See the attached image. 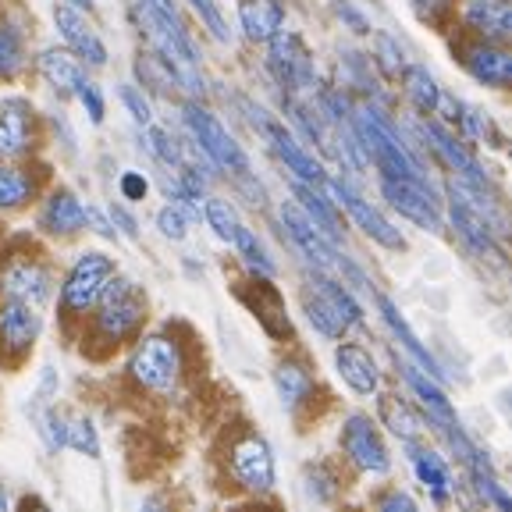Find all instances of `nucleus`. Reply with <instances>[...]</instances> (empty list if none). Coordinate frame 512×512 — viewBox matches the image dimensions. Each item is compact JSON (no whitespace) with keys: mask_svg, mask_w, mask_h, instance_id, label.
<instances>
[{"mask_svg":"<svg viewBox=\"0 0 512 512\" xmlns=\"http://www.w3.org/2000/svg\"><path fill=\"white\" fill-rule=\"evenodd\" d=\"M128 8H132L139 32H146L150 47L175 68L178 86L189 96H203V79L196 72L200 68V54H196L189 25L178 15L175 4L171 0H128Z\"/></svg>","mask_w":512,"mask_h":512,"instance_id":"1","label":"nucleus"},{"mask_svg":"<svg viewBox=\"0 0 512 512\" xmlns=\"http://www.w3.org/2000/svg\"><path fill=\"white\" fill-rule=\"evenodd\" d=\"M86 317H89V342L104 345V352L132 342L146 324L143 288L132 278H118V274H114Z\"/></svg>","mask_w":512,"mask_h":512,"instance_id":"2","label":"nucleus"},{"mask_svg":"<svg viewBox=\"0 0 512 512\" xmlns=\"http://www.w3.org/2000/svg\"><path fill=\"white\" fill-rule=\"evenodd\" d=\"M352 136L360 143V150L374 160V168L384 178H420L424 182V171L416 164V157L409 153V146L399 139L395 125L377 111L374 104H363L349 114Z\"/></svg>","mask_w":512,"mask_h":512,"instance_id":"3","label":"nucleus"},{"mask_svg":"<svg viewBox=\"0 0 512 512\" xmlns=\"http://www.w3.org/2000/svg\"><path fill=\"white\" fill-rule=\"evenodd\" d=\"M185 345L171 331L136 335V349L128 356V377L150 395H171L185 377Z\"/></svg>","mask_w":512,"mask_h":512,"instance_id":"4","label":"nucleus"},{"mask_svg":"<svg viewBox=\"0 0 512 512\" xmlns=\"http://www.w3.org/2000/svg\"><path fill=\"white\" fill-rule=\"evenodd\" d=\"M303 310L313 328L328 338H345V331L363 328V306L345 288V281H335L328 271H313L306 278Z\"/></svg>","mask_w":512,"mask_h":512,"instance_id":"5","label":"nucleus"},{"mask_svg":"<svg viewBox=\"0 0 512 512\" xmlns=\"http://www.w3.org/2000/svg\"><path fill=\"white\" fill-rule=\"evenodd\" d=\"M118 274V264H114V256L100 253V249H86L79 253L68 274H64V285H61V296H57V306H61V317L64 320H86V313L96 306L100 292L107 288V281Z\"/></svg>","mask_w":512,"mask_h":512,"instance_id":"6","label":"nucleus"},{"mask_svg":"<svg viewBox=\"0 0 512 512\" xmlns=\"http://www.w3.org/2000/svg\"><path fill=\"white\" fill-rule=\"evenodd\" d=\"M224 466H228L232 488L246 491V495H253V498H267L274 491V484H278L274 452H271V445H267L264 434H256V431H242L228 441Z\"/></svg>","mask_w":512,"mask_h":512,"instance_id":"7","label":"nucleus"},{"mask_svg":"<svg viewBox=\"0 0 512 512\" xmlns=\"http://www.w3.org/2000/svg\"><path fill=\"white\" fill-rule=\"evenodd\" d=\"M182 121H185V128H189L192 143L200 146V150L210 157V164H217L221 171L235 175L239 182L253 178V171H249L246 150H242V146L235 143L232 132H228V128H224L221 121H217L214 114L207 111V107L196 104V96H192L189 104L182 107Z\"/></svg>","mask_w":512,"mask_h":512,"instance_id":"8","label":"nucleus"},{"mask_svg":"<svg viewBox=\"0 0 512 512\" xmlns=\"http://www.w3.org/2000/svg\"><path fill=\"white\" fill-rule=\"evenodd\" d=\"M267 68L274 72L278 86H285V93H306L317 82V64H313L310 47L303 43V36L288 29H278L267 40Z\"/></svg>","mask_w":512,"mask_h":512,"instance_id":"9","label":"nucleus"},{"mask_svg":"<svg viewBox=\"0 0 512 512\" xmlns=\"http://www.w3.org/2000/svg\"><path fill=\"white\" fill-rule=\"evenodd\" d=\"M338 445H342V456L349 459L360 473L370 477H384L392 470V456H388V445H384L381 431L370 420L367 413H352L345 416L342 434H338Z\"/></svg>","mask_w":512,"mask_h":512,"instance_id":"10","label":"nucleus"},{"mask_svg":"<svg viewBox=\"0 0 512 512\" xmlns=\"http://www.w3.org/2000/svg\"><path fill=\"white\" fill-rule=\"evenodd\" d=\"M324 192H328V196H335L331 203H335V207H345V214L352 217V224H356L367 239H374L377 246L406 249V239H402L399 228H395V224L388 221V217H384L374 203L363 200L360 192L352 189L349 182H342V178H324Z\"/></svg>","mask_w":512,"mask_h":512,"instance_id":"11","label":"nucleus"},{"mask_svg":"<svg viewBox=\"0 0 512 512\" xmlns=\"http://www.w3.org/2000/svg\"><path fill=\"white\" fill-rule=\"evenodd\" d=\"M0 296L22 299V303L43 310L50 303V296H54V271H50V264L40 260V256H29V253L11 256L8 264H4V271H0Z\"/></svg>","mask_w":512,"mask_h":512,"instance_id":"12","label":"nucleus"},{"mask_svg":"<svg viewBox=\"0 0 512 512\" xmlns=\"http://www.w3.org/2000/svg\"><path fill=\"white\" fill-rule=\"evenodd\" d=\"M381 192L388 207L399 210L406 221H413L416 228L438 235L445 228L441 221V200H434V192L427 189V182L420 178H384L381 175Z\"/></svg>","mask_w":512,"mask_h":512,"instance_id":"13","label":"nucleus"},{"mask_svg":"<svg viewBox=\"0 0 512 512\" xmlns=\"http://www.w3.org/2000/svg\"><path fill=\"white\" fill-rule=\"evenodd\" d=\"M43 331V310L22 299H0V356L22 363Z\"/></svg>","mask_w":512,"mask_h":512,"instance_id":"14","label":"nucleus"},{"mask_svg":"<svg viewBox=\"0 0 512 512\" xmlns=\"http://www.w3.org/2000/svg\"><path fill=\"white\" fill-rule=\"evenodd\" d=\"M40 128L25 96H0V160H25L36 150Z\"/></svg>","mask_w":512,"mask_h":512,"instance_id":"15","label":"nucleus"},{"mask_svg":"<svg viewBox=\"0 0 512 512\" xmlns=\"http://www.w3.org/2000/svg\"><path fill=\"white\" fill-rule=\"evenodd\" d=\"M420 132H424V139H427L424 146H431V150L441 157V164H448V171H456V178H463V182L473 185V189L491 192L488 171L473 160V153H466V146L452 136V128H448L445 121H438V118H431V114H427L424 125H420Z\"/></svg>","mask_w":512,"mask_h":512,"instance_id":"16","label":"nucleus"},{"mask_svg":"<svg viewBox=\"0 0 512 512\" xmlns=\"http://www.w3.org/2000/svg\"><path fill=\"white\" fill-rule=\"evenodd\" d=\"M239 296H242V303L253 310V317L260 320V328H264L267 335L278 338V342L292 338V324H288L285 296H281L278 285H274L267 274H253V271H249L246 285L239 288Z\"/></svg>","mask_w":512,"mask_h":512,"instance_id":"17","label":"nucleus"},{"mask_svg":"<svg viewBox=\"0 0 512 512\" xmlns=\"http://www.w3.org/2000/svg\"><path fill=\"white\" fill-rule=\"evenodd\" d=\"M281 221L288 228V239L303 249V256L313 264V271H335L338 260H342L335 242H331L328 232H320L317 224L303 214L299 203H281Z\"/></svg>","mask_w":512,"mask_h":512,"instance_id":"18","label":"nucleus"},{"mask_svg":"<svg viewBox=\"0 0 512 512\" xmlns=\"http://www.w3.org/2000/svg\"><path fill=\"white\" fill-rule=\"evenodd\" d=\"M448 217H452V228L456 235L473 249L477 256H495L502 260V246H498V232L488 224V217L480 214L470 200H463L452 185H448Z\"/></svg>","mask_w":512,"mask_h":512,"instance_id":"19","label":"nucleus"},{"mask_svg":"<svg viewBox=\"0 0 512 512\" xmlns=\"http://www.w3.org/2000/svg\"><path fill=\"white\" fill-rule=\"evenodd\" d=\"M54 25L64 36V43L72 47L75 57H82L89 68H107V47L100 40V32L93 29V22L86 18V11L72 8V4H57Z\"/></svg>","mask_w":512,"mask_h":512,"instance_id":"20","label":"nucleus"},{"mask_svg":"<svg viewBox=\"0 0 512 512\" xmlns=\"http://www.w3.org/2000/svg\"><path fill=\"white\" fill-rule=\"evenodd\" d=\"M463 68L470 72V79H477L480 86L491 89H509L512 82V57L505 50V43H488V40H470L463 50Z\"/></svg>","mask_w":512,"mask_h":512,"instance_id":"21","label":"nucleus"},{"mask_svg":"<svg viewBox=\"0 0 512 512\" xmlns=\"http://www.w3.org/2000/svg\"><path fill=\"white\" fill-rule=\"evenodd\" d=\"M335 370L345 381V388L356 392V395H363V399H370V395L381 392V367H377V360L370 356L367 345H360V342L338 345L335 349Z\"/></svg>","mask_w":512,"mask_h":512,"instance_id":"22","label":"nucleus"},{"mask_svg":"<svg viewBox=\"0 0 512 512\" xmlns=\"http://www.w3.org/2000/svg\"><path fill=\"white\" fill-rule=\"evenodd\" d=\"M36 228L47 235H57V239L79 235L86 232V207H82V200L72 189H54L43 200L40 214H36Z\"/></svg>","mask_w":512,"mask_h":512,"instance_id":"23","label":"nucleus"},{"mask_svg":"<svg viewBox=\"0 0 512 512\" xmlns=\"http://www.w3.org/2000/svg\"><path fill=\"white\" fill-rule=\"evenodd\" d=\"M463 25L473 40L509 43V36H512V0H466Z\"/></svg>","mask_w":512,"mask_h":512,"instance_id":"24","label":"nucleus"},{"mask_svg":"<svg viewBox=\"0 0 512 512\" xmlns=\"http://www.w3.org/2000/svg\"><path fill=\"white\" fill-rule=\"evenodd\" d=\"M377 413H381V424L388 427V434L399 438L402 445H420L427 438L424 413L409 399H402L399 392H384L381 402H377Z\"/></svg>","mask_w":512,"mask_h":512,"instance_id":"25","label":"nucleus"},{"mask_svg":"<svg viewBox=\"0 0 512 512\" xmlns=\"http://www.w3.org/2000/svg\"><path fill=\"white\" fill-rule=\"evenodd\" d=\"M274 388H278V399L288 413L303 409L306 402L317 392V377H313V367L303 360V356H285V360L274 367Z\"/></svg>","mask_w":512,"mask_h":512,"instance_id":"26","label":"nucleus"},{"mask_svg":"<svg viewBox=\"0 0 512 512\" xmlns=\"http://www.w3.org/2000/svg\"><path fill=\"white\" fill-rule=\"evenodd\" d=\"M413 452V473H416V480L427 488V495L434 498L438 505H445L448 498H452V491H456V480H452V470H448V463H445V456L441 452H434V448H427L424 441L420 445H409Z\"/></svg>","mask_w":512,"mask_h":512,"instance_id":"27","label":"nucleus"},{"mask_svg":"<svg viewBox=\"0 0 512 512\" xmlns=\"http://www.w3.org/2000/svg\"><path fill=\"white\" fill-rule=\"evenodd\" d=\"M36 68H40L43 82H47L57 96H75L82 82H86V72H82L79 57L68 54V50H57V47L43 50Z\"/></svg>","mask_w":512,"mask_h":512,"instance_id":"28","label":"nucleus"},{"mask_svg":"<svg viewBox=\"0 0 512 512\" xmlns=\"http://www.w3.org/2000/svg\"><path fill=\"white\" fill-rule=\"evenodd\" d=\"M239 25L249 43H267L278 29H285V4L281 0H242Z\"/></svg>","mask_w":512,"mask_h":512,"instance_id":"29","label":"nucleus"},{"mask_svg":"<svg viewBox=\"0 0 512 512\" xmlns=\"http://www.w3.org/2000/svg\"><path fill=\"white\" fill-rule=\"evenodd\" d=\"M377 306H381V317H384V324H388V331H392V335L399 338L402 349H406L409 356H413L416 367L427 370V374H431L434 381H441V367H438V363H434V356H431V352H427V345L413 335V328H409V324H406V317H402V313H399V306H395L388 296H377Z\"/></svg>","mask_w":512,"mask_h":512,"instance_id":"30","label":"nucleus"},{"mask_svg":"<svg viewBox=\"0 0 512 512\" xmlns=\"http://www.w3.org/2000/svg\"><path fill=\"white\" fill-rule=\"evenodd\" d=\"M36 192H40L36 171L18 168L15 160H0V214L22 210L25 203L36 200Z\"/></svg>","mask_w":512,"mask_h":512,"instance_id":"31","label":"nucleus"},{"mask_svg":"<svg viewBox=\"0 0 512 512\" xmlns=\"http://www.w3.org/2000/svg\"><path fill=\"white\" fill-rule=\"evenodd\" d=\"M292 192H296V200H299V207H303V214L317 224L320 232H328L331 239H338V232H342V221H338V214H335V203L324 196V185H310V182H299V178H292Z\"/></svg>","mask_w":512,"mask_h":512,"instance_id":"32","label":"nucleus"},{"mask_svg":"<svg viewBox=\"0 0 512 512\" xmlns=\"http://www.w3.org/2000/svg\"><path fill=\"white\" fill-rule=\"evenodd\" d=\"M402 93L413 104L416 114H438V100H441V86L424 64H406L402 68Z\"/></svg>","mask_w":512,"mask_h":512,"instance_id":"33","label":"nucleus"},{"mask_svg":"<svg viewBox=\"0 0 512 512\" xmlns=\"http://www.w3.org/2000/svg\"><path fill=\"white\" fill-rule=\"evenodd\" d=\"M29 64V47H25V32L15 18L0 15V79H18Z\"/></svg>","mask_w":512,"mask_h":512,"instance_id":"34","label":"nucleus"},{"mask_svg":"<svg viewBox=\"0 0 512 512\" xmlns=\"http://www.w3.org/2000/svg\"><path fill=\"white\" fill-rule=\"evenodd\" d=\"M136 75H139V82H143L139 89H150V93H157V96H171L178 86L175 68H171L157 50H143V54L136 57Z\"/></svg>","mask_w":512,"mask_h":512,"instance_id":"35","label":"nucleus"},{"mask_svg":"<svg viewBox=\"0 0 512 512\" xmlns=\"http://www.w3.org/2000/svg\"><path fill=\"white\" fill-rule=\"evenodd\" d=\"M232 246L239 249V256L246 260V267L253 274H267V278H274V274H278V264H274V256L267 253V246L260 239H256L253 232H249L246 224H242L239 232H235Z\"/></svg>","mask_w":512,"mask_h":512,"instance_id":"36","label":"nucleus"},{"mask_svg":"<svg viewBox=\"0 0 512 512\" xmlns=\"http://www.w3.org/2000/svg\"><path fill=\"white\" fill-rule=\"evenodd\" d=\"M303 491H306V498H310V502L328 505V502H335L338 491H342V477L335 473V466L317 463V466H310V470H306Z\"/></svg>","mask_w":512,"mask_h":512,"instance_id":"37","label":"nucleus"},{"mask_svg":"<svg viewBox=\"0 0 512 512\" xmlns=\"http://www.w3.org/2000/svg\"><path fill=\"white\" fill-rule=\"evenodd\" d=\"M200 210H203V217H207L210 228H214L217 239L232 242V239H235V232L242 228L239 210H235L228 200H203V207H200Z\"/></svg>","mask_w":512,"mask_h":512,"instance_id":"38","label":"nucleus"},{"mask_svg":"<svg viewBox=\"0 0 512 512\" xmlns=\"http://www.w3.org/2000/svg\"><path fill=\"white\" fill-rule=\"evenodd\" d=\"M146 146H150L153 157L164 164V168H182L185 157H182V146H178V139L171 136L168 128H157V125H146Z\"/></svg>","mask_w":512,"mask_h":512,"instance_id":"39","label":"nucleus"},{"mask_svg":"<svg viewBox=\"0 0 512 512\" xmlns=\"http://www.w3.org/2000/svg\"><path fill=\"white\" fill-rule=\"evenodd\" d=\"M64 448H75L79 456L100 459V434H96V424L89 420V416L68 420V438H64Z\"/></svg>","mask_w":512,"mask_h":512,"instance_id":"40","label":"nucleus"},{"mask_svg":"<svg viewBox=\"0 0 512 512\" xmlns=\"http://www.w3.org/2000/svg\"><path fill=\"white\" fill-rule=\"evenodd\" d=\"M374 47H377V68H381L388 79H399L402 68H406V54H402L399 40H395V36H388V32H377Z\"/></svg>","mask_w":512,"mask_h":512,"instance_id":"41","label":"nucleus"},{"mask_svg":"<svg viewBox=\"0 0 512 512\" xmlns=\"http://www.w3.org/2000/svg\"><path fill=\"white\" fill-rule=\"evenodd\" d=\"M36 431L43 434V441H47L50 452H61L64 448V438H68V416L57 413L54 406H47L43 413H36Z\"/></svg>","mask_w":512,"mask_h":512,"instance_id":"42","label":"nucleus"},{"mask_svg":"<svg viewBox=\"0 0 512 512\" xmlns=\"http://www.w3.org/2000/svg\"><path fill=\"white\" fill-rule=\"evenodd\" d=\"M192 11L203 18V25L210 29V36H214L217 43H232V32H228V22H224L221 8H217L214 0H189Z\"/></svg>","mask_w":512,"mask_h":512,"instance_id":"43","label":"nucleus"},{"mask_svg":"<svg viewBox=\"0 0 512 512\" xmlns=\"http://www.w3.org/2000/svg\"><path fill=\"white\" fill-rule=\"evenodd\" d=\"M118 96H121V104H125V111L132 114V118H136L139 125H143V128L153 125V107H150V100L143 96V89H139V86H128V82H125V86L118 89Z\"/></svg>","mask_w":512,"mask_h":512,"instance_id":"44","label":"nucleus"},{"mask_svg":"<svg viewBox=\"0 0 512 512\" xmlns=\"http://www.w3.org/2000/svg\"><path fill=\"white\" fill-rule=\"evenodd\" d=\"M157 224H160V235L171 242H182L185 235H189V221H185V214L178 207H164L157 214Z\"/></svg>","mask_w":512,"mask_h":512,"instance_id":"45","label":"nucleus"},{"mask_svg":"<svg viewBox=\"0 0 512 512\" xmlns=\"http://www.w3.org/2000/svg\"><path fill=\"white\" fill-rule=\"evenodd\" d=\"M75 96H79V104L86 107L89 121H93V125H100V121H104V114H107V104H104V93H100V86L86 79Z\"/></svg>","mask_w":512,"mask_h":512,"instance_id":"46","label":"nucleus"},{"mask_svg":"<svg viewBox=\"0 0 512 512\" xmlns=\"http://www.w3.org/2000/svg\"><path fill=\"white\" fill-rule=\"evenodd\" d=\"M335 15L342 18V22L349 25V29L356 32V36H370V32H374V29H370V22H367V15H363L360 8H352L349 0H338V4H335Z\"/></svg>","mask_w":512,"mask_h":512,"instance_id":"47","label":"nucleus"},{"mask_svg":"<svg viewBox=\"0 0 512 512\" xmlns=\"http://www.w3.org/2000/svg\"><path fill=\"white\" fill-rule=\"evenodd\" d=\"M146 192H150L146 175H139V171H125V175H121V196H125L128 203L146 200Z\"/></svg>","mask_w":512,"mask_h":512,"instance_id":"48","label":"nucleus"},{"mask_svg":"<svg viewBox=\"0 0 512 512\" xmlns=\"http://www.w3.org/2000/svg\"><path fill=\"white\" fill-rule=\"evenodd\" d=\"M409 4H413V11L424 18V22H441V18L452 11L456 0H409Z\"/></svg>","mask_w":512,"mask_h":512,"instance_id":"49","label":"nucleus"},{"mask_svg":"<svg viewBox=\"0 0 512 512\" xmlns=\"http://www.w3.org/2000/svg\"><path fill=\"white\" fill-rule=\"evenodd\" d=\"M377 505H381L384 512H413L416 509V502L406 495V491H399V488H392V491H384L381 498H377Z\"/></svg>","mask_w":512,"mask_h":512,"instance_id":"50","label":"nucleus"},{"mask_svg":"<svg viewBox=\"0 0 512 512\" xmlns=\"http://www.w3.org/2000/svg\"><path fill=\"white\" fill-rule=\"evenodd\" d=\"M111 221H114V232H121L125 239H139V224H136V217L128 214L125 207H111Z\"/></svg>","mask_w":512,"mask_h":512,"instance_id":"51","label":"nucleus"},{"mask_svg":"<svg viewBox=\"0 0 512 512\" xmlns=\"http://www.w3.org/2000/svg\"><path fill=\"white\" fill-rule=\"evenodd\" d=\"M86 224H93V232L104 235V239H118V232H114V221L100 214L96 207H86Z\"/></svg>","mask_w":512,"mask_h":512,"instance_id":"52","label":"nucleus"},{"mask_svg":"<svg viewBox=\"0 0 512 512\" xmlns=\"http://www.w3.org/2000/svg\"><path fill=\"white\" fill-rule=\"evenodd\" d=\"M64 4H72V8H79V11H89V8H93V0H64Z\"/></svg>","mask_w":512,"mask_h":512,"instance_id":"53","label":"nucleus"},{"mask_svg":"<svg viewBox=\"0 0 512 512\" xmlns=\"http://www.w3.org/2000/svg\"><path fill=\"white\" fill-rule=\"evenodd\" d=\"M8 505H11V498H8V488H4V484H0V512L8 509Z\"/></svg>","mask_w":512,"mask_h":512,"instance_id":"54","label":"nucleus"}]
</instances>
